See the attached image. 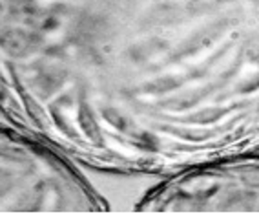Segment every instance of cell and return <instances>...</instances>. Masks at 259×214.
Masks as SVG:
<instances>
[{
  "label": "cell",
  "mask_w": 259,
  "mask_h": 214,
  "mask_svg": "<svg viewBox=\"0 0 259 214\" xmlns=\"http://www.w3.org/2000/svg\"><path fill=\"white\" fill-rule=\"evenodd\" d=\"M201 0H0V114L71 161L199 154Z\"/></svg>",
  "instance_id": "cell-1"
},
{
  "label": "cell",
  "mask_w": 259,
  "mask_h": 214,
  "mask_svg": "<svg viewBox=\"0 0 259 214\" xmlns=\"http://www.w3.org/2000/svg\"><path fill=\"white\" fill-rule=\"evenodd\" d=\"M102 210L106 201L75 161L11 121L0 123V214Z\"/></svg>",
  "instance_id": "cell-2"
}]
</instances>
